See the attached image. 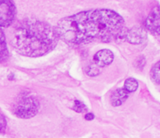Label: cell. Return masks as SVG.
Instances as JSON below:
<instances>
[{
    "label": "cell",
    "instance_id": "1",
    "mask_svg": "<svg viewBox=\"0 0 160 138\" xmlns=\"http://www.w3.org/2000/svg\"><path fill=\"white\" fill-rule=\"evenodd\" d=\"M55 30L59 39L70 46L125 39L127 29L121 15L108 9L90 10L64 17Z\"/></svg>",
    "mask_w": 160,
    "mask_h": 138
},
{
    "label": "cell",
    "instance_id": "2",
    "mask_svg": "<svg viewBox=\"0 0 160 138\" xmlns=\"http://www.w3.org/2000/svg\"><path fill=\"white\" fill-rule=\"evenodd\" d=\"M55 27L36 18H26L13 29L11 43L24 56H43L51 52L59 41Z\"/></svg>",
    "mask_w": 160,
    "mask_h": 138
},
{
    "label": "cell",
    "instance_id": "3",
    "mask_svg": "<svg viewBox=\"0 0 160 138\" xmlns=\"http://www.w3.org/2000/svg\"><path fill=\"white\" fill-rule=\"evenodd\" d=\"M39 109V102L34 96L23 94L13 104L12 111L16 116L22 119H29L35 116Z\"/></svg>",
    "mask_w": 160,
    "mask_h": 138
},
{
    "label": "cell",
    "instance_id": "4",
    "mask_svg": "<svg viewBox=\"0 0 160 138\" xmlns=\"http://www.w3.org/2000/svg\"><path fill=\"white\" fill-rule=\"evenodd\" d=\"M16 16V7L12 1L0 0V27H7L12 24Z\"/></svg>",
    "mask_w": 160,
    "mask_h": 138
},
{
    "label": "cell",
    "instance_id": "5",
    "mask_svg": "<svg viewBox=\"0 0 160 138\" xmlns=\"http://www.w3.org/2000/svg\"><path fill=\"white\" fill-rule=\"evenodd\" d=\"M125 39L133 45L142 44L147 39V32L142 26H134L127 31Z\"/></svg>",
    "mask_w": 160,
    "mask_h": 138
},
{
    "label": "cell",
    "instance_id": "6",
    "mask_svg": "<svg viewBox=\"0 0 160 138\" xmlns=\"http://www.w3.org/2000/svg\"><path fill=\"white\" fill-rule=\"evenodd\" d=\"M160 5H156L145 21V26L153 34L160 35Z\"/></svg>",
    "mask_w": 160,
    "mask_h": 138
},
{
    "label": "cell",
    "instance_id": "7",
    "mask_svg": "<svg viewBox=\"0 0 160 138\" xmlns=\"http://www.w3.org/2000/svg\"><path fill=\"white\" fill-rule=\"evenodd\" d=\"M94 63L101 68L110 65L114 61V53L109 49L100 50L94 55Z\"/></svg>",
    "mask_w": 160,
    "mask_h": 138
},
{
    "label": "cell",
    "instance_id": "8",
    "mask_svg": "<svg viewBox=\"0 0 160 138\" xmlns=\"http://www.w3.org/2000/svg\"><path fill=\"white\" fill-rule=\"evenodd\" d=\"M130 93H128L124 88H117L112 93L110 96V102L114 107L121 106L122 104L129 98Z\"/></svg>",
    "mask_w": 160,
    "mask_h": 138
},
{
    "label": "cell",
    "instance_id": "9",
    "mask_svg": "<svg viewBox=\"0 0 160 138\" xmlns=\"http://www.w3.org/2000/svg\"><path fill=\"white\" fill-rule=\"evenodd\" d=\"M8 48L3 31L0 29V61H5L8 58Z\"/></svg>",
    "mask_w": 160,
    "mask_h": 138
},
{
    "label": "cell",
    "instance_id": "10",
    "mask_svg": "<svg viewBox=\"0 0 160 138\" xmlns=\"http://www.w3.org/2000/svg\"><path fill=\"white\" fill-rule=\"evenodd\" d=\"M151 80L155 84H160V61L152 66L150 72Z\"/></svg>",
    "mask_w": 160,
    "mask_h": 138
},
{
    "label": "cell",
    "instance_id": "11",
    "mask_svg": "<svg viewBox=\"0 0 160 138\" xmlns=\"http://www.w3.org/2000/svg\"><path fill=\"white\" fill-rule=\"evenodd\" d=\"M138 82L134 78H128L124 82V89L128 93H133L138 89Z\"/></svg>",
    "mask_w": 160,
    "mask_h": 138
},
{
    "label": "cell",
    "instance_id": "12",
    "mask_svg": "<svg viewBox=\"0 0 160 138\" xmlns=\"http://www.w3.org/2000/svg\"><path fill=\"white\" fill-rule=\"evenodd\" d=\"M101 70L102 68L99 67L98 66H96L94 63L93 65L88 66L86 69V73H88V75H89V76H96V75H98L101 73Z\"/></svg>",
    "mask_w": 160,
    "mask_h": 138
},
{
    "label": "cell",
    "instance_id": "13",
    "mask_svg": "<svg viewBox=\"0 0 160 138\" xmlns=\"http://www.w3.org/2000/svg\"><path fill=\"white\" fill-rule=\"evenodd\" d=\"M73 109L75 112L77 113H82L87 110V107L85 104L80 101H74V106H73Z\"/></svg>",
    "mask_w": 160,
    "mask_h": 138
},
{
    "label": "cell",
    "instance_id": "14",
    "mask_svg": "<svg viewBox=\"0 0 160 138\" xmlns=\"http://www.w3.org/2000/svg\"><path fill=\"white\" fill-rule=\"evenodd\" d=\"M144 65H145V58L143 56H140L138 59L137 60V61H136V66H137L138 68L143 69Z\"/></svg>",
    "mask_w": 160,
    "mask_h": 138
},
{
    "label": "cell",
    "instance_id": "15",
    "mask_svg": "<svg viewBox=\"0 0 160 138\" xmlns=\"http://www.w3.org/2000/svg\"><path fill=\"white\" fill-rule=\"evenodd\" d=\"M6 127V121L3 116L0 115V132H3L5 130Z\"/></svg>",
    "mask_w": 160,
    "mask_h": 138
},
{
    "label": "cell",
    "instance_id": "16",
    "mask_svg": "<svg viewBox=\"0 0 160 138\" xmlns=\"http://www.w3.org/2000/svg\"><path fill=\"white\" fill-rule=\"evenodd\" d=\"M94 118H95V116L92 113H88V114H86V116H85V119H86L87 121H92Z\"/></svg>",
    "mask_w": 160,
    "mask_h": 138
}]
</instances>
